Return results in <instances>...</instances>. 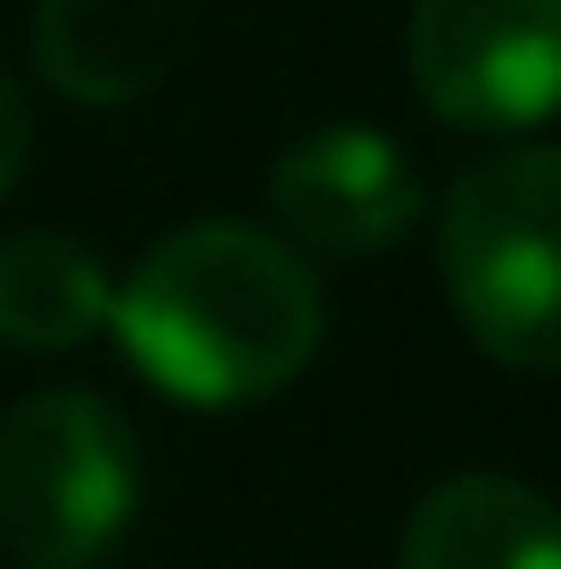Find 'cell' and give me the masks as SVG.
<instances>
[{
	"label": "cell",
	"instance_id": "6da1fadb",
	"mask_svg": "<svg viewBox=\"0 0 561 569\" xmlns=\"http://www.w3.org/2000/svg\"><path fill=\"white\" fill-rule=\"evenodd\" d=\"M108 330L141 380L173 405L231 413L264 405L314 363L322 281L281 231L257 223H182L116 281Z\"/></svg>",
	"mask_w": 561,
	"mask_h": 569
},
{
	"label": "cell",
	"instance_id": "9c48e42d",
	"mask_svg": "<svg viewBox=\"0 0 561 569\" xmlns=\"http://www.w3.org/2000/svg\"><path fill=\"white\" fill-rule=\"evenodd\" d=\"M26 157H33V124H26V100H17V83L0 74V199L17 190Z\"/></svg>",
	"mask_w": 561,
	"mask_h": 569
},
{
	"label": "cell",
	"instance_id": "ba28073f",
	"mask_svg": "<svg viewBox=\"0 0 561 569\" xmlns=\"http://www.w3.org/2000/svg\"><path fill=\"white\" fill-rule=\"evenodd\" d=\"M108 264L67 231H17L0 240V347L26 356H67V347L108 330Z\"/></svg>",
	"mask_w": 561,
	"mask_h": 569
},
{
	"label": "cell",
	"instance_id": "277c9868",
	"mask_svg": "<svg viewBox=\"0 0 561 569\" xmlns=\"http://www.w3.org/2000/svg\"><path fill=\"white\" fill-rule=\"evenodd\" d=\"M404 67L438 124L537 132L561 91V0H413Z\"/></svg>",
	"mask_w": 561,
	"mask_h": 569
},
{
	"label": "cell",
	"instance_id": "8992f818",
	"mask_svg": "<svg viewBox=\"0 0 561 569\" xmlns=\"http://www.w3.org/2000/svg\"><path fill=\"white\" fill-rule=\"evenodd\" d=\"M190 50V0H42L33 58L67 100L124 108L158 91Z\"/></svg>",
	"mask_w": 561,
	"mask_h": 569
},
{
	"label": "cell",
	"instance_id": "3957f363",
	"mask_svg": "<svg viewBox=\"0 0 561 569\" xmlns=\"http://www.w3.org/2000/svg\"><path fill=\"white\" fill-rule=\"evenodd\" d=\"M141 512V446L91 388L0 413V545L26 569H100Z\"/></svg>",
	"mask_w": 561,
	"mask_h": 569
},
{
	"label": "cell",
	"instance_id": "5b68a950",
	"mask_svg": "<svg viewBox=\"0 0 561 569\" xmlns=\"http://www.w3.org/2000/svg\"><path fill=\"white\" fill-rule=\"evenodd\" d=\"M264 199H273L289 248L355 264V257H389L421 223V173L372 124H314L273 157Z\"/></svg>",
	"mask_w": 561,
	"mask_h": 569
},
{
	"label": "cell",
	"instance_id": "7a4b0ae2",
	"mask_svg": "<svg viewBox=\"0 0 561 569\" xmlns=\"http://www.w3.org/2000/svg\"><path fill=\"white\" fill-rule=\"evenodd\" d=\"M561 157L545 141L495 149L447 190L438 264L479 356L545 380L561 363Z\"/></svg>",
	"mask_w": 561,
	"mask_h": 569
},
{
	"label": "cell",
	"instance_id": "52a82bcc",
	"mask_svg": "<svg viewBox=\"0 0 561 569\" xmlns=\"http://www.w3.org/2000/svg\"><path fill=\"white\" fill-rule=\"evenodd\" d=\"M397 569H561L553 503L529 479H504V470L438 479L404 520Z\"/></svg>",
	"mask_w": 561,
	"mask_h": 569
}]
</instances>
